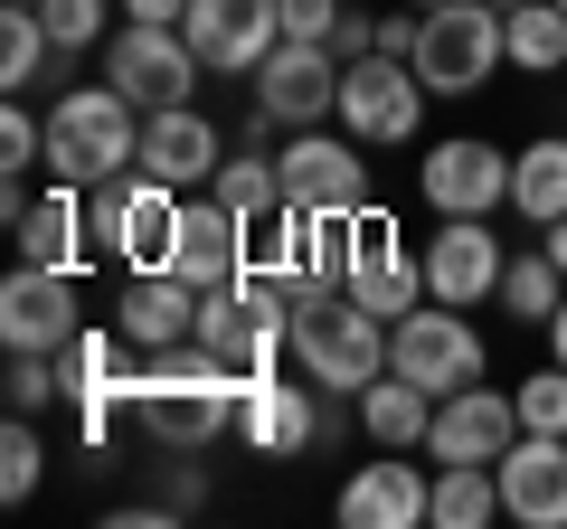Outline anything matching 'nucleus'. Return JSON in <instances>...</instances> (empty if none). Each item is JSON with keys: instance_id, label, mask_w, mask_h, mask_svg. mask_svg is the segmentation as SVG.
Wrapping results in <instances>:
<instances>
[{"instance_id": "b1692460", "label": "nucleus", "mask_w": 567, "mask_h": 529, "mask_svg": "<svg viewBox=\"0 0 567 529\" xmlns=\"http://www.w3.org/2000/svg\"><path fill=\"white\" fill-rule=\"evenodd\" d=\"M123 350H133V341H123L114 322H85L76 341L58 350V369H66V407H76V397H133V369H142V360L123 369Z\"/></svg>"}, {"instance_id": "2f4dec72", "label": "nucleus", "mask_w": 567, "mask_h": 529, "mask_svg": "<svg viewBox=\"0 0 567 529\" xmlns=\"http://www.w3.org/2000/svg\"><path fill=\"white\" fill-rule=\"evenodd\" d=\"M39 483H48V445H39V416H10V435H0V491H10V501H29Z\"/></svg>"}, {"instance_id": "423d86ee", "label": "nucleus", "mask_w": 567, "mask_h": 529, "mask_svg": "<svg viewBox=\"0 0 567 529\" xmlns=\"http://www.w3.org/2000/svg\"><path fill=\"white\" fill-rule=\"evenodd\" d=\"M388 369H398V378H416L425 397H454V387L483 378V331H473L454 303H435V293H425L416 312H398V322H388Z\"/></svg>"}, {"instance_id": "f8f14e48", "label": "nucleus", "mask_w": 567, "mask_h": 529, "mask_svg": "<svg viewBox=\"0 0 567 529\" xmlns=\"http://www.w3.org/2000/svg\"><path fill=\"white\" fill-rule=\"evenodd\" d=\"M284 199L312 208V218H350V208H369L360 133H293V143H284Z\"/></svg>"}, {"instance_id": "a19ab883", "label": "nucleus", "mask_w": 567, "mask_h": 529, "mask_svg": "<svg viewBox=\"0 0 567 529\" xmlns=\"http://www.w3.org/2000/svg\"><path fill=\"white\" fill-rule=\"evenodd\" d=\"M492 10H502V20H511V10H520V0H492Z\"/></svg>"}, {"instance_id": "dca6fc26", "label": "nucleus", "mask_w": 567, "mask_h": 529, "mask_svg": "<svg viewBox=\"0 0 567 529\" xmlns=\"http://www.w3.org/2000/svg\"><path fill=\"white\" fill-rule=\"evenodd\" d=\"M511 435H520V397H502V387H454V397H435V426H425V454L435 464H502Z\"/></svg>"}, {"instance_id": "e433bc0d", "label": "nucleus", "mask_w": 567, "mask_h": 529, "mask_svg": "<svg viewBox=\"0 0 567 529\" xmlns=\"http://www.w3.org/2000/svg\"><path fill=\"white\" fill-rule=\"evenodd\" d=\"M123 20H152V29H181L189 0H123Z\"/></svg>"}, {"instance_id": "bb28decb", "label": "nucleus", "mask_w": 567, "mask_h": 529, "mask_svg": "<svg viewBox=\"0 0 567 529\" xmlns=\"http://www.w3.org/2000/svg\"><path fill=\"white\" fill-rule=\"evenodd\" d=\"M492 303H502L511 322H539V331H548V312L567 303V274L548 264V246H539V256H511V264H502V293H492Z\"/></svg>"}, {"instance_id": "f3484780", "label": "nucleus", "mask_w": 567, "mask_h": 529, "mask_svg": "<svg viewBox=\"0 0 567 529\" xmlns=\"http://www.w3.org/2000/svg\"><path fill=\"white\" fill-rule=\"evenodd\" d=\"M502 237H492V218H445L435 237H425V293L435 303H454V312H473V303H492L502 293Z\"/></svg>"}, {"instance_id": "4be33fe9", "label": "nucleus", "mask_w": 567, "mask_h": 529, "mask_svg": "<svg viewBox=\"0 0 567 529\" xmlns=\"http://www.w3.org/2000/svg\"><path fill=\"white\" fill-rule=\"evenodd\" d=\"M114 331H123L133 350L189 341V331H199V293H189L181 274H133V284H123V312H114Z\"/></svg>"}, {"instance_id": "37998d69", "label": "nucleus", "mask_w": 567, "mask_h": 529, "mask_svg": "<svg viewBox=\"0 0 567 529\" xmlns=\"http://www.w3.org/2000/svg\"><path fill=\"white\" fill-rule=\"evenodd\" d=\"M558 10H567V0H558Z\"/></svg>"}, {"instance_id": "473e14b6", "label": "nucleus", "mask_w": 567, "mask_h": 529, "mask_svg": "<svg viewBox=\"0 0 567 529\" xmlns=\"http://www.w3.org/2000/svg\"><path fill=\"white\" fill-rule=\"evenodd\" d=\"M511 397H520V426H529V435H567V369H558V360L529 369Z\"/></svg>"}, {"instance_id": "412c9836", "label": "nucleus", "mask_w": 567, "mask_h": 529, "mask_svg": "<svg viewBox=\"0 0 567 529\" xmlns=\"http://www.w3.org/2000/svg\"><path fill=\"white\" fill-rule=\"evenodd\" d=\"M312 426H322V416H312L303 387H284L275 369H246V387H237V435H246L256 454H303Z\"/></svg>"}, {"instance_id": "cd10ccee", "label": "nucleus", "mask_w": 567, "mask_h": 529, "mask_svg": "<svg viewBox=\"0 0 567 529\" xmlns=\"http://www.w3.org/2000/svg\"><path fill=\"white\" fill-rule=\"evenodd\" d=\"M48 58H58V39H48V20L10 0V10H0V85H10V95H29V85L48 76Z\"/></svg>"}, {"instance_id": "f03ea898", "label": "nucleus", "mask_w": 567, "mask_h": 529, "mask_svg": "<svg viewBox=\"0 0 567 529\" xmlns=\"http://www.w3.org/2000/svg\"><path fill=\"white\" fill-rule=\"evenodd\" d=\"M293 360H303L312 387L360 397L369 378H388V322L350 284H303L293 293Z\"/></svg>"}, {"instance_id": "393cba45", "label": "nucleus", "mask_w": 567, "mask_h": 529, "mask_svg": "<svg viewBox=\"0 0 567 529\" xmlns=\"http://www.w3.org/2000/svg\"><path fill=\"white\" fill-rule=\"evenodd\" d=\"M511 218L529 227L567 218V133H539L529 152H511Z\"/></svg>"}, {"instance_id": "7c9ffc66", "label": "nucleus", "mask_w": 567, "mask_h": 529, "mask_svg": "<svg viewBox=\"0 0 567 529\" xmlns=\"http://www.w3.org/2000/svg\"><path fill=\"white\" fill-rule=\"evenodd\" d=\"M114 10H123V0H39V20H48V39H58V58L104 48V39H114Z\"/></svg>"}, {"instance_id": "f704fd0d", "label": "nucleus", "mask_w": 567, "mask_h": 529, "mask_svg": "<svg viewBox=\"0 0 567 529\" xmlns=\"http://www.w3.org/2000/svg\"><path fill=\"white\" fill-rule=\"evenodd\" d=\"M341 10H350V0H284V39H312V48H331Z\"/></svg>"}, {"instance_id": "c756f323", "label": "nucleus", "mask_w": 567, "mask_h": 529, "mask_svg": "<svg viewBox=\"0 0 567 529\" xmlns=\"http://www.w3.org/2000/svg\"><path fill=\"white\" fill-rule=\"evenodd\" d=\"M511 66H529V76H558L567 66V10L558 0H520L511 10Z\"/></svg>"}, {"instance_id": "2eb2a0df", "label": "nucleus", "mask_w": 567, "mask_h": 529, "mask_svg": "<svg viewBox=\"0 0 567 529\" xmlns=\"http://www.w3.org/2000/svg\"><path fill=\"white\" fill-rule=\"evenodd\" d=\"M256 114H275L284 133H312L322 114H341V58L312 48V39H284L256 66Z\"/></svg>"}, {"instance_id": "5701e85b", "label": "nucleus", "mask_w": 567, "mask_h": 529, "mask_svg": "<svg viewBox=\"0 0 567 529\" xmlns=\"http://www.w3.org/2000/svg\"><path fill=\"white\" fill-rule=\"evenodd\" d=\"M350 407H360V426H369V445H425V426H435V397H425V387L416 378H398V369H388V378H369L360 387V397H350Z\"/></svg>"}, {"instance_id": "9d476101", "label": "nucleus", "mask_w": 567, "mask_h": 529, "mask_svg": "<svg viewBox=\"0 0 567 529\" xmlns=\"http://www.w3.org/2000/svg\"><path fill=\"white\" fill-rule=\"evenodd\" d=\"M85 331L76 312V264H10V284H0V341L10 350H66Z\"/></svg>"}, {"instance_id": "c9c22d12", "label": "nucleus", "mask_w": 567, "mask_h": 529, "mask_svg": "<svg viewBox=\"0 0 567 529\" xmlns=\"http://www.w3.org/2000/svg\"><path fill=\"white\" fill-rule=\"evenodd\" d=\"M416 29H425V10L416 20H379V58H416Z\"/></svg>"}, {"instance_id": "0eeeda50", "label": "nucleus", "mask_w": 567, "mask_h": 529, "mask_svg": "<svg viewBox=\"0 0 567 529\" xmlns=\"http://www.w3.org/2000/svg\"><path fill=\"white\" fill-rule=\"evenodd\" d=\"M199 48H189V29H152V20H123L114 39H104V85H123V95L142 104V114H162V104H189V85H199Z\"/></svg>"}, {"instance_id": "f257e3e1", "label": "nucleus", "mask_w": 567, "mask_h": 529, "mask_svg": "<svg viewBox=\"0 0 567 529\" xmlns=\"http://www.w3.org/2000/svg\"><path fill=\"white\" fill-rule=\"evenodd\" d=\"M133 426L171 454H208L218 435H237V387L246 369H227L218 350L189 331V341H162V350H133Z\"/></svg>"}, {"instance_id": "aec40b11", "label": "nucleus", "mask_w": 567, "mask_h": 529, "mask_svg": "<svg viewBox=\"0 0 567 529\" xmlns=\"http://www.w3.org/2000/svg\"><path fill=\"white\" fill-rule=\"evenodd\" d=\"M331 510H341L350 529H425L435 520V483H425L416 464H398V445H388V464H360Z\"/></svg>"}, {"instance_id": "58836bf2", "label": "nucleus", "mask_w": 567, "mask_h": 529, "mask_svg": "<svg viewBox=\"0 0 567 529\" xmlns=\"http://www.w3.org/2000/svg\"><path fill=\"white\" fill-rule=\"evenodd\" d=\"M548 360H558V369H567V303H558V312H548Z\"/></svg>"}, {"instance_id": "a878e982", "label": "nucleus", "mask_w": 567, "mask_h": 529, "mask_svg": "<svg viewBox=\"0 0 567 529\" xmlns=\"http://www.w3.org/2000/svg\"><path fill=\"white\" fill-rule=\"evenodd\" d=\"M502 520V473L492 464H445L435 473V529H483Z\"/></svg>"}, {"instance_id": "20e7f679", "label": "nucleus", "mask_w": 567, "mask_h": 529, "mask_svg": "<svg viewBox=\"0 0 567 529\" xmlns=\"http://www.w3.org/2000/svg\"><path fill=\"white\" fill-rule=\"evenodd\" d=\"M181 208H189V189L152 180V170H114V180H95V246L123 274H171Z\"/></svg>"}, {"instance_id": "ddd939ff", "label": "nucleus", "mask_w": 567, "mask_h": 529, "mask_svg": "<svg viewBox=\"0 0 567 529\" xmlns=\"http://www.w3.org/2000/svg\"><path fill=\"white\" fill-rule=\"evenodd\" d=\"M246 264H256V227H246L237 208L218 199V189H189V208H181V246H171V274H181L189 293H218V284H237Z\"/></svg>"}, {"instance_id": "ea45409f", "label": "nucleus", "mask_w": 567, "mask_h": 529, "mask_svg": "<svg viewBox=\"0 0 567 529\" xmlns=\"http://www.w3.org/2000/svg\"><path fill=\"white\" fill-rule=\"evenodd\" d=\"M406 10H445V0H406Z\"/></svg>"}, {"instance_id": "9b49d317", "label": "nucleus", "mask_w": 567, "mask_h": 529, "mask_svg": "<svg viewBox=\"0 0 567 529\" xmlns=\"http://www.w3.org/2000/svg\"><path fill=\"white\" fill-rule=\"evenodd\" d=\"M189 48L208 76H256L284 48V0H189Z\"/></svg>"}, {"instance_id": "79ce46f5", "label": "nucleus", "mask_w": 567, "mask_h": 529, "mask_svg": "<svg viewBox=\"0 0 567 529\" xmlns=\"http://www.w3.org/2000/svg\"><path fill=\"white\" fill-rule=\"evenodd\" d=\"M20 10H39V0H20Z\"/></svg>"}, {"instance_id": "c85d7f7f", "label": "nucleus", "mask_w": 567, "mask_h": 529, "mask_svg": "<svg viewBox=\"0 0 567 529\" xmlns=\"http://www.w3.org/2000/svg\"><path fill=\"white\" fill-rule=\"evenodd\" d=\"M208 189H218V199L256 227V218H275V208H284V162H265V152H227Z\"/></svg>"}, {"instance_id": "4c0bfd02", "label": "nucleus", "mask_w": 567, "mask_h": 529, "mask_svg": "<svg viewBox=\"0 0 567 529\" xmlns=\"http://www.w3.org/2000/svg\"><path fill=\"white\" fill-rule=\"evenodd\" d=\"M539 246H548V264L567 274V218H548V227H539Z\"/></svg>"}, {"instance_id": "1a4fd4ad", "label": "nucleus", "mask_w": 567, "mask_h": 529, "mask_svg": "<svg viewBox=\"0 0 567 529\" xmlns=\"http://www.w3.org/2000/svg\"><path fill=\"white\" fill-rule=\"evenodd\" d=\"M416 199L435 208V218H492V208H511V152L454 133V143H435L416 162Z\"/></svg>"}, {"instance_id": "6ab92c4d", "label": "nucleus", "mask_w": 567, "mask_h": 529, "mask_svg": "<svg viewBox=\"0 0 567 529\" xmlns=\"http://www.w3.org/2000/svg\"><path fill=\"white\" fill-rule=\"evenodd\" d=\"M218 162H227V143H218V123H208L199 104H162V114H142L133 170H152V180H171V189H208V180H218Z\"/></svg>"}, {"instance_id": "6e6552de", "label": "nucleus", "mask_w": 567, "mask_h": 529, "mask_svg": "<svg viewBox=\"0 0 567 529\" xmlns=\"http://www.w3.org/2000/svg\"><path fill=\"white\" fill-rule=\"evenodd\" d=\"M425 123V76L406 58H350L341 66V133H360V143H416Z\"/></svg>"}, {"instance_id": "a211bd4d", "label": "nucleus", "mask_w": 567, "mask_h": 529, "mask_svg": "<svg viewBox=\"0 0 567 529\" xmlns=\"http://www.w3.org/2000/svg\"><path fill=\"white\" fill-rule=\"evenodd\" d=\"M502 520H520V529H567V435H511V454L502 464Z\"/></svg>"}, {"instance_id": "72a5a7b5", "label": "nucleus", "mask_w": 567, "mask_h": 529, "mask_svg": "<svg viewBox=\"0 0 567 529\" xmlns=\"http://www.w3.org/2000/svg\"><path fill=\"white\" fill-rule=\"evenodd\" d=\"M0 170H48V123L29 114L20 95H10V114H0Z\"/></svg>"}, {"instance_id": "7ed1b4c3", "label": "nucleus", "mask_w": 567, "mask_h": 529, "mask_svg": "<svg viewBox=\"0 0 567 529\" xmlns=\"http://www.w3.org/2000/svg\"><path fill=\"white\" fill-rule=\"evenodd\" d=\"M142 152V104L123 95V85H76V95L48 104V180H114V170H133Z\"/></svg>"}, {"instance_id": "39448f33", "label": "nucleus", "mask_w": 567, "mask_h": 529, "mask_svg": "<svg viewBox=\"0 0 567 529\" xmlns=\"http://www.w3.org/2000/svg\"><path fill=\"white\" fill-rule=\"evenodd\" d=\"M502 58H511V20L492 10V0H445V10H425V29H416V76H425V95H483L492 76H502Z\"/></svg>"}, {"instance_id": "4468645a", "label": "nucleus", "mask_w": 567, "mask_h": 529, "mask_svg": "<svg viewBox=\"0 0 567 529\" xmlns=\"http://www.w3.org/2000/svg\"><path fill=\"white\" fill-rule=\"evenodd\" d=\"M350 293H360L379 322H398V312L425 303V256H406V237H398L388 208H360V218H350Z\"/></svg>"}]
</instances>
